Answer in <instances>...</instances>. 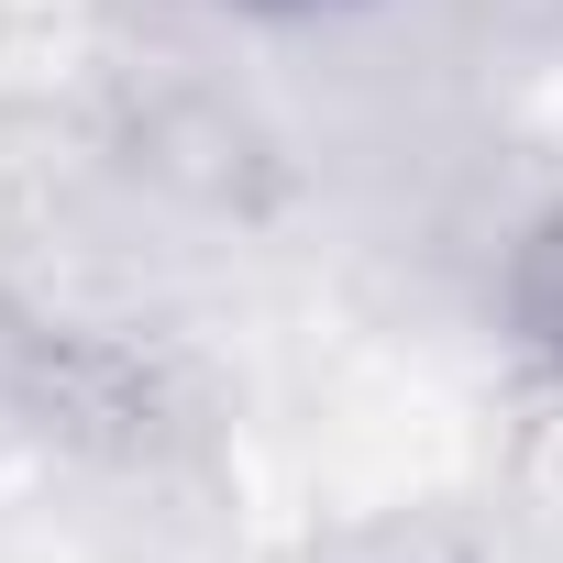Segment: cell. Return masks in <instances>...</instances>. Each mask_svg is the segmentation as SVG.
<instances>
[{"label":"cell","mask_w":563,"mask_h":563,"mask_svg":"<svg viewBox=\"0 0 563 563\" xmlns=\"http://www.w3.org/2000/svg\"><path fill=\"white\" fill-rule=\"evenodd\" d=\"M210 12H265V23H288V12H343V0H210Z\"/></svg>","instance_id":"obj_1"}]
</instances>
